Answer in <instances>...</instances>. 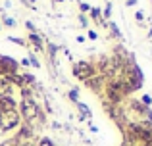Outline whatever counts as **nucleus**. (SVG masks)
I'll return each instance as SVG.
<instances>
[{
    "label": "nucleus",
    "mask_w": 152,
    "mask_h": 146,
    "mask_svg": "<svg viewBox=\"0 0 152 146\" xmlns=\"http://www.w3.org/2000/svg\"><path fill=\"white\" fill-rule=\"evenodd\" d=\"M91 71H93V68H91L87 62H81V64H77L73 68V73H75V77H79V79H87L91 75Z\"/></svg>",
    "instance_id": "f257e3e1"
},
{
    "label": "nucleus",
    "mask_w": 152,
    "mask_h": 146,
    "mask_svg": "<svg viewBox=\"0 0 152 146\" xmlns=\"http://www.w3.org/2000/svg\"><path fill=\"white\" fill-rule=\"evenodd\" d=\"M0 106H2V112H12V110L15 108V102L12 100V98H0Z\"/></svg>",
    "instance_id": "f03ea898"
},
{
    "label": "nucleus",
    "mask_w": 152,
    "mask_h": 146,
    "mask_svg": "<svg viewBox=\"0 0 152 146\" xmlns=\"http://www.w3.org/2000/svg\"><path fill=\"white\" fill-rule=\"evenodd\" d=\"M25 115H29V117L37 115V106L33 102H25Z\"/></svg>",
    "instance_id": "7ed1b4c3"
},
{
    "label": "nucleus",
    "mask_w": 152,
    "mask_h": 146,
    "mask_svg": "<svg viewBox=\"0 0 152 146\" xmlns=\"http://www.w3.org/2000/svg\"><path fill=\"white\" fill-rule=\"evenodd\" d=\"M69 96H71V100H77V90H71Z\"/></svg>",
    "instance_id": "20e7f679"
},
{
    "label": "nucleus",
    "mask_w": 152,
    "mask_h": 146,
    "mask_svg": "<svg viewBox=\"0 0 152 146\" xmlns=\"http://www.w3.org/2000/svg\"><path fill=\"white\" fill-rule=\"evenodd\" d=\"M41 146H52V144H50V140H48V139H45V140L41 142Z\"/></svg>",
    "instance_id": "39448f33"
},
{
    "label": "nucleus",
    "mask_w": 152,
    "mask_h": 146,
    "mask_svg": "<svg viewBox=\"0 0 152 146\" xmlns=\"http://www.w3.org/2000/svg\"><path fill=\"white\" fill-rule=\"evenodd\" d=\"M142 102H145V104H150L152 98H150V96H145V98H142Z\"/></svg>",
    "instance_id": "423d86ee"
}]
</instances>
